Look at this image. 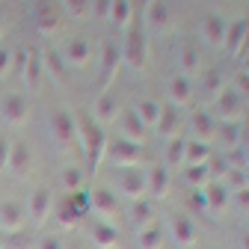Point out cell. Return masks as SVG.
I'll list each match as a JSON object with an SVG mask.
<instances>
[{
	"instance_id": "obj_30",
	"label": "cell",
	"mask_w": 249,
	"mask_h": 249,
	"mask_svg": "<svg viewBox=\"0 0 249 249\" xmlns=\"http://www.w3.org/2000/svg\"><path fill=\"white\" fill-rule=\"evenodd\" d=\"M184 181L193 187V190H202V187L211 181V163H196V166H184Z\"/></svg>"
},
{
	"instance_id": "obj_49",
	"label": "cell",
	"mask_w": 249,
	"mask_h": 249,
	"mask_svg": "<svg viewBox=\"0 0 249 249\" xmlns=\"http://www.w3.org/2000/svg\"><path fill=\"white\" fill-rule=\"evenodd\" d=\"M243 249H249V231L243 234Z\"/></svg>"
},
{
	"instance_id": "obj_33",
	"label": "cell",
	"mask_w": 249,
	"mask_h": 249,
	"mask_svg": "<svg viewBox=\"0 0 249 249\" xmlns=\"http://www.w3.org/2000/svg\"><path fill=\"white\" fill-rule=\"evenodd\" d=\"M211 158V145L208 142H199V140H187V160L184 166H196V163H205Z\"/></svg>"
},
{
	"instance_id": "obj_18",
	"label": "cell",
	"mask_w": 249,
	"mask_h": 249,
	"mask_svg": "<svg viewBox=\"0 0 249 249\" xmlns=\"http://www.w3.org/2000/svg\"><path fill=\"white\" fill-rule=\"evenodd\" d=\"M119 119H122V134H124V140H131V142H142L145 140V134H148V128L142 124V119L134 113V110H128V113H119Z\"/></svg>"
},
{
	"instance_id": "obj_17",
	"label": "cell",
	"mask_w": 249,
	"mask_h": 249,
	"mask_svg": "<svg viewBox=\"0 0 249 249\" xmlns=\"http://www.w3.org/2000/svg\"><path fill=\"white\" fill-rule=\"evenodd\" d=\"M145 187L154 199H163L169 193V169L166 166H151L145 172Z\"/></svg>"
},
{
	"instance_id": "obj_5",
	"label": "cell",
	"mask_w": 249,
	"mask_h": 249,
	"mask_svg": "<svg viewBox=\"0 0 249 249\" xmlns=\"http://www.w3.org/2000/svg\"><path fill=\"white\" fill-rule=\"evenodd\" d=\"M53 211V193L48 190V187H39V190H33V196H30L27 202V216L33 226H45V220L51 216Z\"/></svg>"
},
{
	"instance_id": "obj_6",
	"label": "cell",
	"mask_w": 249,
	"mask_h": 249,
	"mask_svg": "<svg viewBox=\"0 0 249 249\" xmlns=\"http://www.w3.org/2000/svg\"><path fill=\"white\" fill-rule=\"evenodd\" d=\"M89 211H95L98 216H104V223H110L119 216V199L107 187H95V190H89Z\"/></svg>"
},
{
	"instance_id": "obj_43",
	"label": "cell",
	"mask_w": 249,
	"mask_h": 249,
	"mask_svg": "<svg viewBox=\"0 0 249 249\" xmlns=\"http://www.w3.org/2000/svg\"><path fill=\"white\" fill-rule=\"evenodd\" d=\"M110 9H113V0H95V18L98 21H107Z\"/></svg>"
},
{
	"instance_id": "obj_39",
	"label": "cell",
	"mask_w": 249,
	"mask_h": 249,
	"mask_svg": "<svg viewBox=\"0 0 249 249\" xmlns=\"http://www.w3.org/2000/svg\"><path fill=\"white\" fill-rule=\"evenodd\" d=\"M62 9H66L71 18H83L89 12V0H62Z\"/></svg>"
},
{
	"instance_id": "obj_41",
	"label": "cell",
	"mask_w": 249,
	"mask_h": 249,
	"mask_svg": "<svg viewBox=\"0 0 249 249\" xmlns=\"http://www.w3.org/2000/svg\"><path fill=\"white\" fill-rule=\"evenodd\" d=\"M42 66L53 74V80H62V62H59V53H53V51H51V53L42 59Z\"/></svg>"
},
{
	"instance_id": "obj_44",
	"label": "cell",
	"mask_w": 249,
	"mask_h": 249,
	"mask_svg": "<svg viewBox=\"0 0 249 249\" xmlns=\"http://www.w3.org/2000/svg\"><path fill=\"white\" fill-rule=\"evenodd\" d=\"M234 89L240 92V95H246V98H249V71H240V74H237Z\"/></svg>"
},
{
	"instance_id": "obj_9",
	"label": "cell",
	"mask_w": 249,
	"mask_h": 249,
	"mask_svg": "<svg viewBox=\"0 0 249 249\" xmlns=\"http://www.w3.org/2000/svg\"><path fill=\"white\" fill-rule=\"evenodd\" d=\"M0 113H3L6 124H24L27 122V113H30V104H27V98L21 95V92H9V95L3 98Z\"/></svg>"
},
{
	"instance_id": "obj_1",
	"label": "cell",
	"mask_w": 249,
	"mask_h": 249,
	"mask_svg": "<svg viewBox=\"0 0 249 249\" xmlns=\"http://www.w3.org/2000/svg\"><path fill=\"white\" fill-rule=\"evenodd\" d=\"M74 128H77V140H80V148L89 154V169L95 172L101 163H104V148H107V134L104 128L92 119V116H80L74 119Z\"/></svg>"
},
{
	"instance_id": "obj_14",
	"label": "cell",
	"mask_w": 249,
	"mask_h": 249,
	"mask_svg": "<svg viewBox=\"0 0 249 249\" xmlns=\"http://www.w3.org/2000/svg\"><path fill=\"white\" fill-rule=\"evenodd\" d=\"M216 124H220V122H216L211 113H205V110H196L190 116V128H193V134H196L199 142H211L216 137Z\"/></svg>"
},
{
	"instance_id": "obj_8",
	"label": "cell",
	"mask_w": 249,
	"mask_h": 249,
	"mask_svg": "<svg viewBox=\"0 0 249 249\" xmlns=\"http://www.w3.org/2000/svg\"><path fill=\"white\" fill-rule=\"evenodd\" d=\"M51 131H53V140L59 145H69L71 140H77V128H74V116L66 113V110H56L51 116Z\"/></svg>"
},
{
	"instance_id": "obj_16",
	"label": "cell",
	"mask_w": 249,
	"mask_h": 249,
	"mask_svg": "<svg viewBox=\"0 0 249 249\" xmlns=\"http://www.w3.org/2000/svg\"><path fill=\"white\" fill-rule=\"evenodd\" d=\"M246 33H249V21H234V24H229V30H226L223 45H226L234 56H240V53H246Z\"/></svg>"
},
{
	"instance_id": "obj_50",
	"label": "cell",
	"mask_w": 249,
	"mask_h": 249,
	"mask_svg": "<svg viewBox=\"0 0 249 249\" xmlns=\"http://www.w3.org/2000/svg\"><path fill=\"white\" fill-rule=\"evenodd\" d=\"M0 33H3V21H0Z\"/></svg>"
},
{
	"instance_id": "obj_27",
	"label": "cell",
	"mask_w": 249,
	"mask_h": 249,
	"mask_svg": "<svg viewBox=\"0 0 249 249\" xmlns=\"http://www.w3.org/2000/svg\"><path fill=\"white\" fill-rule=\"evenodd\" d=\"M56 216H59V223L66 226V229H77V226H80V220H83V213L77 211V205H74V199H71V196H66V199L59 202Z\"/></svg>"
},
{
	"instance_id": "obj_31",
	"label": "cell",
	"mask_w": 249,
	"mask_h": 249,
	"mask_svg": "<svg viewBox=\"0 0 249 249\" xmlns=\"http://www.w3.org/2000/svg\"><path fill=\"white\" fill-rule=\"evenodd\" d=\"M181 69H184V77L202 69V53L196 45H181Z\"/></svg>"
},
{
	"instance_id": "obj_25",
	"label": "cell",
	"mask_w": 249,
	"mask_h": 249,
	"mask_svg": "<svg viewBox=\"0 0 249 249\" xmlns=\"http://www.w3.org/2000/svg\"><path fill=\"white\" fill-rule=\"evenodd\" d=\"M131 223H134V231H140V229H145V226H151V223H158V220H154V202H151V199L134 202V216H131Z\"/></svg>"
},
{
	"instance_id": "obj_32",
	"label": "cell",
	"mask_w": 249,
	"mask_h": 249,
	"mask_svg": "<svg viewBox=\"0 0 249 249\" xmlns=\"http://www.w3.org/2000/svg\"><path fill=\"white\" fill-rule=\"evenodd\" d=\"M42 71H45V66H42V56H39V53H30L27 66H24V71H21L24 83H27L30 89H33V86H39V80H42Z\"/></svg>"
},
{
	"instance_id": "obj_12",
	"label": "cell",
	"mask_w": 249,
	"mask_h": 249,
	"mask_svg": "<svg viewBox=\"0 0 249 249\" xmlns=\"http://www.w3.org/2000/svg\"><path fill=\"white\" fill-rule=\"evenodd\" d=\"M119 113H122L119 98L113 95V92H101L98 101H95V110H92V119H95L101 128H104V124H110V122H116V119H119Z\"/></svg>"
},
{
	"instance_id": "obj_4",
	"label": "cell",
	"mask_w": 249,
	"mask_h": 249,
	"mask_svg": "<svg viewBox=\"0 0 249 249\" xmlns=\"http://www.w3.org/2000/svg\"><path fill=\"white\" fill-rule=\"evenodd\" d=\"M36 27L42 36H53L62 27V9L56 0H39L36 3Z\"/></svg>"
},
{
	"instance_id": "obj_10",
	"label": "cell",
	"mask_w": 249,
	"mask_h": 249,
	"mask_svg": "<svg viewBox=\"0 0 249 249\" xmlns=\"http://www.w3.org/2000/svg\"><path fill=\"white\" fill-rule=\"evenodd\" d=\"M27 223V208L21 202H3L0 205V229L3 231H21Z\"/></svg>"
},
{
	"instance_id": "obj_37",
	"label": "cell",
	"mask_w": 249,
	"mask_h": 249,
	"mask_svg": "<svg viewBox=\"0 0 249 249\" xmlns=\"http://www.w3.org/2000/svg\"><path fill=\"white\" fill-rule=\"evenodd\" d=\"M62 187H66L69 193L83 190V169L80 166H66L62 169Z\"/></svg>"
},
{
	"instance_id": "obj_20",
	"label": "cell",
	"mask_w": 249,
	"mask_h": 249,
	"mask_svg": "<svg viewBox=\"0 0 249 249\" xmlns=\"http://www.w3.org/2000/svg\"><path fill=\"white\" fill-rule=\"evenodd\" d=\"M172 237H175L178 246H193L196 243V226L187 213L172 216Z\"/></svg>"
},
{
	"instance_id": "obj_22",
	"label": "cell",
	"mask_w": 249,
	"mask_h": 249,
	"mask_svg": "<svg viewBox=\"0 0 249 249\" xmlns=\"http://www.w3.org/2000/svg\"><path fill=\"white\" fill-rule=\"evenodd\" d=\"M205 39L211 42V45H223V39H226V30H229V21L223 18V15H208L205 18Z\"/></svg>"
},
{
	"instance_id": "obj_23",
	"label": "cell",
	"mask_w": 249,
	"mask_h": 249,
	"mask_svg": "<svg viewBox=\"0 0 249 249\" xmlns=\"http://www.w3.org/2000/svg\"><path fill=\"white\" fill-rule=\"evenodd\" d=\"M169 98H172V107L178 104H187L193 98V86H190V77H184V74H175L169 80Z\"/></svg>"
},
{
	"instance_id": "obj_40",
	"label": "cell",
	"mask_w": 249,
	"mask_h": 249,
	"mask_svg": "<svg viewBox=\"0 0 249 249\" xmlns=\"http://www.w3.org/2000/svg\"><path fill=\"white\" fill-rule=\"evenodd\" d=\"M205 86H208L211 92H216V95H220V92L226 89V86H223V74L216 71V69H205Z\"/></svg>"
},
{
	"instance_id": "obj_46",
	"label": "cell",
	"mask_w": 249,
	"mask_h": 249,
	"mask_svg": "<svg viewBox=\"0 0 249 249\" xmlns=\"http://www.w3.org/2000/svg\"><path fill=\"white\" fill-rule=\"evenodd\" d=\"M6 160H9V140L0 137V169H6Z\"/></svg>"
},
{
	"instance_id": "obj_36",
	"label": "cell",
	"mask_w": 249,
	"mask_h": 249,
	"mask_svg": "<svg viewBox=\"0 0 249 249\" xmlns=\"http://www.w3.org/2000/svg\"><path fill=\"white\" fill-rule=\"evenodd\" d=\"M216 137H220L229 148H237L240 145V124L237 122H220L216 124Z\"/></svg>"
},
{
	"instance_id": "obj_26",
	"label": "cell",
	"mask_w": 249,
	"mask_h": 249,
	"mask_svg": "<svg viewBox=\"0 0 249 249\" xmlns=\"http://www.w3.org/2000/svg\"><path fill=\"white\" fill-rule=\"evenodd\" d=\"M119 66H122V48H119V45H113V42H107V45H104V62H101V71H104V83L116 77Z\"/></svg>"
},
{
	"instance_id": "obj_11",
	"label": "cell",
	"mask_w": 249,
	"mask_h": 249,
	"mask_svg": "<svg viewBox=\"0 0 249 249\" xmlns=\"http://www.w3.org/2000/svg\"><path fill=\"white\" fill-rule=\"evenodd\" d=\"M216 107H220V113H223L226 122H237L240 113H243V95L234 86H226L220 95H216Z\"/></svg>"
},
{
	"instance_id": "obj_19",
	"label": "cell",
	"mask_w": 249,
	"mask_h": 249,
	"mask_svg": "<svg viewBox=\"0 0 249 249\" xmlns=\"http://www.w3.org/2000/svg\"><path fill=\"white\" fill-rule=\"evenodd\" d=\"M89 53H92V45L86 39H71L66 48H62V62H69V66H86L89 62Z\"/></svg>"
},
{
	"instance_id": "obj_21",
	"label": "cell",
	"mask_w": 249,
	"mask_h": 249,
	"mask_svg": "<svg viewBox=\"0 0 249 249\" xmlns=\"http://www.w3.org/2000/svg\"><path fill=\"white\" fill-rule=\"evenodd\" d=\"M158 134L166 137V140L181 137V113H178V107H163L160 122H158Z\"/></svg>"
},
{
	"instance_id": "obj_48",
	"label": "cell",
	"mask_w": 249,
	"mask_h": 249,
	"mask_svg": "<svg viewBox=\"0 0 249 249\" xmlns=\"http://www.w3.org/2000/svg\"><path fill=\"white\" fill-rule=\"evenodd\" d=\"M240 145H243V158H246V160H249V134H246V137H243V140H240Z\"/></svg>"
},
{
	"instance_id": "obj_7",
	"label": "cell",
	"mask_w": 249,
	"mask_h": 249,
	"mask_svg": "<svg viewBox=\"0 0 249 249\" xmlns=\"http://www.w3.org/2000/svg\"><path fill=\"white\" fill-rule=\"evenodd\" d=\"M119 187H122V196H128L131 202L145 199V193H148V187H145V172H140V169H124L122 178H119Z\"/></svg>"
},
{
	"instance_id": "obj_2",
	"label": "cell",
	"mask_w": 249,
	"mask_h": 249,
	"mask_svg": "<svg viewBox=\"0 0 249 249\" xmlns=\"http://www.w3.org/2000/svg\"><path fill=\"white\" fill-rule=\"evenodd\" d=\"M104 160L113 163V166H137L142 160V148L131 140H107V148H104Z\"/></svg>"
},
{
	"instance_id": "obj_3",
	"label": "cell",
	"mask_w": 249,
	"mask_h": 249,
	"mask_svg": "<svg viewBox=\"0 0 249 249\" xmlns=\"http://www.w3.org/2000/svg\"><path fill=\"white\" fill-rule=\"evenodd\" d=\"M122 48V62H128V66L134 69H145V33H142V27H131L128 30V36H124V45Z\"/></svg>"
},
{
	"instance_id": "obj_28",
	"label": "cell",
	"mask_w": 249,
	"mask_h": 249,
	"mask_svg": "<svg viewBox=\"0 0 249 249\" xmlns=\"http://www.w3.org/2000/svg\"><path fill=\"white\" fill-rule=\"evenodd\" d=\"M137 246H140V249H160V246H163V229H160L158 223L140 229V231H137Z\"/></svg>"
},
{
	"instance_id": "obj_24",
	"label": "cell",
	"mask_w": 249,
	"mask_h": 249,
	"mask_svg": "<svg viewBox=\"0 0 249 249\" xmlns=\"http://www.w3.org/2000/svg\"><path fill=\"white\" fill-rule=\"evenodd\" d=\"M134 113L142 119V124L145 128H158V122H160V113H163V107L154 101V98H142L137 107H134Z\"/></svg>"
},
{
	"instance_id": "obj_34",
	"label": "cell",
	"mask_w": 249,
	"mask_h": 249,
	"mask_svg": "<svg viewBox=\"0 0 249 249\" xmlns=\"http://www.w3.org/2000/svg\"><path fill=\"white\" fill-rule=\"evenodd\" d=\"M131 12H134V3H131V0H113L110 21H113L116 27H128V24H131Z\"/></svg>"
},
{
	"instance_id": "obj_15",
	"label": "cell",
	"mask_w": 249,
	"mask_h": 249,
	"mask_svg": "<svg viewBox=\"0 0 249 249\" xmlns=\"http://www.w3.org/2000/svg\"><path fill=\"white\" fill-rule=\"evenodd\" d=\"M6 169L15 172L18 178L30 172V148H27V142H21V140L9 142V160H6Z\"/></svg>"
},
{
	"instance_id": "obj_38",
	"label": "cell",
	"mask_w": 249,
	"mask_h": 249,
	"mask_svg": "<svg viewBox=\"0 0 249 249\" xmlns=\"http://www.w3.org/2000/svg\"><path fill=\"white\" fill-rule=\"evenodd\" d=\"M166 21H169L166 0H151V3H148V24H154V27H166Z\"/></svg>"
},
{
	"instance_id": "obj_29",
	"label": "cell",
	"mask_w": 249,
	"mask_h": 249,
	"mask_svg": "<svg viewBox=\"0 0 249 249\" xmlns=\"http://www.w3.org/2000/svg\"><path fill=\"white\" fill-rule=\"evenodd\" d=\"M92 240H95V246H101V249H113L119 243V231H116L113 223H98L92 229Z\"/></svg>"
},
{
	"instance_id": "obj_47",
	"label": "cell",
	"mask_w": 249,
	"mask_h": 249,
	"mask_svg": "<svg viewBox=\"0 0 249 249\" xmlns=\"http://www.w3.org/2000/svg\"><path fill=\"white\" fill-rule=\"evenodd\" d=\"M234 199H237V205H240V208H246V211H249V187L237 190V193H234Z\"/></svg>"
},
{
	"instance_id": "obj_42",
	"label": "cell",
	"mask_w": 249,
	"mask_h": 249,
	"mask_svg": "<svg viewBox=\"0 0 249 249\" xmlns=\"http://www.w3.org/2000/svg\"><path fill=\"white\" fill-rule=\"evenodd\" d=\"M12 69V51L9 48H0V77H6Z\"/></svg>"
},
{
	"instance_id": "obj_13",
	"label": "cell",
	"mask_w": 249,
	"mask_h": 249,
	"mask_svg": "<svg viewBox=\"0 0 249 249\" xmlns=\"http://www.w3.org/2000/svg\"><path fill=\"white\" fill-rule=\"evenodd\" d=\"M202 199H205V208L213 211V213H220L226 205H229V190H226V184L223 181H208L202 187Z\"/></svg>"
},
{
	"instance_id": "obj_45",
	"label": "cell",
	"mask_w": 249,
	"mask_h": 249,
	"mask_svg": "<svg viewBox=\"0 0 249 249\" xmlns=\"http://www.w3.org/2000/svg\"><path fill=\"white\" fill-rule=\"evenodd\" d=\"M39 249H66V246H62V240H59V237H53V234H45V237L39 240Z\"/></svg>"
},
{
	"instance_id": "obj_35",
	"label": "cell",
	"mask_w": 249,
	"mask_h": 249,
	"mask_svg": "<svg viewBox=\"0 0 249 249\" xmlns=\"http://www.w3.org/2000/svg\"><path fill=\"white\" fill-rule=\"evenodd\" d=\"M184 160H187V140H184V137L169 140V148H166V163H169V166H184Z\"/></svg>"
}]
</instances>
